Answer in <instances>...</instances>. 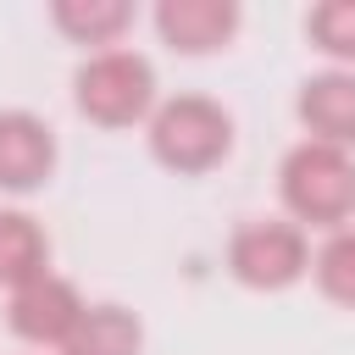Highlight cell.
Returning a JSON list of instances; mask_svg holds the SVG:
<instances>
[{
  "mask_svg": "<svg viewBox=\"0 0 355 355\" xmlns=\"http://www.w3.org/2000/svg\"><path fill=\"white\" fill-rule=\"evenodd\" d=\"M277 189H283V205L311 227H333L338 233L355 216V161L338 144H316V139L294 144L283 155Z\"/></svg>",
  "mask_w": 355,
  "mask_h": 355,
  "instance_id": "obj_1",
  "label": "cell"
},
{
  "mask_svg": "<svg viewBox=\"0 0 355 355\" xmlns=\"http://www.w3.org/2000/svg\"><path fill=\"white\" fill-rule=\"evenodd\" d=\"M150 150L161 166L200 178L233 150V116L211 94H172L150 111Z\"/></svg>",
  "mask_w": 355,
  "mask_h": 355,
  "instance_id": "obj_2",
  "label": "cell"
},
{
  "mask_svg": "<svg viewBox=\"0 0 355 355\" xmlns=\"http://www.w3.org/2000/svg\"><path fill=\"white\" fill-rule=\"evenodd\" d=\"M72 100L100 128H133L139 116L155 111V67L139 50H100L78 67Z\"/></svg>",
  "mask_w": 355,
  "mask_h": 355,
  "instance_id": "obj_3",
  "label": "cell"
},
{
  "mask_svg": "<svg viewBox=\"0 0 355 355\" xmlns=\"http://www.w3.org/2000/svg\"><path fill=\"white\" fill-rule=\"evenodd\" d=\"M227 272L244 288L277 294V288H288L311 272V244L294 222H244L227 239Z\"/></svg>",
  "mask_w": 355,
  "mask_h": 355,
  "instance_id": "obj_4",
  "label": "cell"
},
{
  "mask_svg": "<svg viewBox=\"0 0 355 355\" xmlns=\"http://www.w3.org/2000/svg\"><path fill=\"white\" fill-rule=\"evenodd\" d=\"M83 300H78V288L67 283V277H33V283H22V288H11V311H6V322H11V333L17 338H28V344H67L72 338V327L83 322Z\"/></svg>",
  "mask_w": 355,
  "mask_h": 355,
  "instance_id": "obj_5",
  "label": "cell"
},
{
  "mask_svg": "<svg viewBox=\"0 0 355 355\" xmlns=\"http://www.w3.org/2000/svg\"><path fill=\"white\" fill-rule=\"evenodd\" d=\"M55 172V133L33 111H0V189L33 194Z\"/></svg>",
  "mask_w": 355,
  "mask_h": 355,
  "instance_id": "obj_6",
  "label": "cell"
},
{
  "mask_svg": "<svg viewBox=\"0 0 355 355\" xmlns=\"http://www.w3.org/2000/svg\"><path fill=\"white\" fill-rule=\"evenodd\" d=\"M155 33L183 55H205V50H222L239 33V6L233 0H161Z\"/></svg>",
  "mask_w": 355,
  "mask_h": 355,
  "instance_id": "obj_7",
  "label": "cell"
},
{
  "mask_svg": "<svg viewBox=\"0 0 355 355\" xmlns=\"http://www.w3.org/2000/svg\"><path fill=\"white\" fill-rule=\"evenodd\" d=\"M294 111H300V122L311 128L316 144H338V150H349V144H355V72L333 67V72L305 78Z\"/></svg>",
  "mask_w": 355,
  "mask_h": 355,
  "instance_id": "obj_8",
  "label": "cell"
},
{
  "mask_svg": "<svg viewBox=\"0 0 355 355\" xmlns=\"http://www.w3.org/2000/svg\"><path fill=\"white\" fill-rule=\"evenodd\" d=\"M50 272V239L28 211H0V283L22 288Z\"/></svg>",
  "mask_w": 355,
  "mask_h": 355,
  "instance_id": "obj_9",
  "label": "cell"
},
{
  "mask_svg": "<svg viewBox=\"0 0 355 355\" xmlns=\"http://www.w3.org/2000/svg\"><path fill=\"white\" fill-rule=\"evenodd\" d=\"M139 344H144V327H139L133 311L94 305V311H83V322L72 327L61 355H139Z\"/></svg>",
  "mask_w": 355,
  "mask_h": 355,
  "instance_id": "obj_10",
  "label": "cell"
},
{
  "mask_svg": "<svg viewBox=\"0 0 355 355\" xmlns=\"http://www.w3.org/2000/svg\"><path fill=\"white\" fill-rule=\"evenodd\" d=\"M55 28L78 44H111L128 22H133V6L128 0H55L50 6Z\"/></svg>",
  "mask_w": 355,
  "mask_h": 355,
  "instance_id": "obj_11",
  "label": "cell"
},
{
  "mask_svg": "<svg viewBox=\"0 0 355 355\" xmlns=\"http://www.w3.org/2000/svg\"><path fill=\"white\" fill-rule=\"evenodd\" d=\"M311 272H316V288H322L333 305H349V311H355V227H338V233L316 250Z\"/></svg>",
  "mask_w": 355,
  "mask_h": 355,
  "instance_id": "obj_12",
  "label": "cell"
},
{
  "mask_svg": "<svg viewBox=\"0 0 355 355\" xmlns=\"http://www.w3.org/2000/svg\"><path fill=\"white\" fill-rule=\"evenodd\" d=\"M305 33H311V44L322 55L355 61V0H322V6H311Z\"/></svg>",
  "mask_w": 355,
  "mask_h": 355,
  "instance_id": "obj_13",
  "label": "cell"
}]
</instances>
